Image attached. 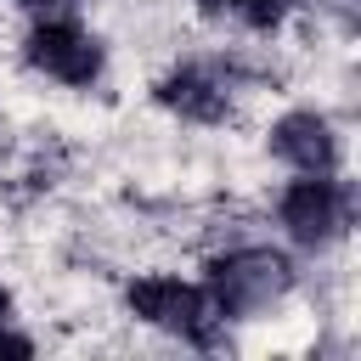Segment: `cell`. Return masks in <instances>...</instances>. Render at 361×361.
Listing matches in <instances>:
<instances>
[{"label": "cell", "mask_w": 361, "mask_h": 361, "mask_svg": "<svg viewBox=\"0 0 361 361\" xmlns=\"http://www.w3.org/2000/svg\"><path fill=\"white\" fill-rule=\"evenodd\" d=\"M288 288H293V259L282 248H265V243L226 248L203 265V293H209L220 322H243L254 310H271Z\"/></svg>", "instance_id": "6da1fadb"}, {"label": "cell", "mask_w": 361, "mask_h": 361, "mask_svg": "<svg viewBox=\"0 0 361 361\" xmlns=\"http://www.w3.org/2000/svg\"><path fill=\"white\" fill-rule=\"evenodd\" d=\"M124 305L135 322L158 327V333H175L180 344H197V350H214L220 344V316L203 293V282H180V276H135L124 288Z\"/></svg>", "instance_id": "7a4b0ae2"}, {"label": "cell", "mask_w": 361, "mask_h": 361, "mask_svg": "<svg viewBox=\"0 0 361 361\" xmlns=\"http://www.w3.org/2000/svg\"><path fill=\"white\" fill-rule=\"evenodd\" d=\"M23 62L68 90H90L107 68V51L102 39L79 23V17H62V11H45L28 34H23Z\"/></svg>", "instance_id": "3957f363"}, {"label": "cell", "mask_w": 361, "mask_h": 361, "mask_svg": "<svg viewBox=\"0 0 361 361\" xmlns=\"http://www.w3.org/2000/svg\"><path fill=\"white\" fill-rule=\"evenodd\" d=\"M276 220L299 248H327L350 231L355 220V192L338 175H299L282 197H276Z\"/></svg>", "instance_id": "277c9868"}, {"label": "cell", "mask_w": 361, "mask_h": 361, "mask_svg": "<svg viewBox=\"0 0 361 361\" xmlns=\"http://www.w3.org/2000/svg\"><path fill=\"white\" fill-rule=\"evenodd\" d=\"M271 152L293 175H338V135H333L327 113H316V107L282 113L271 124Z\"/></svg>", "instance_id": "5b68a950"}, {"label": "cell", "mask_w": 361, "mask_h": 361, "mask_svg": "<svg viewBox=\"0 0 361 361\" xmlns=\"http://www.w3.org/2000/svg\"><path fill=\"white\" fill-rule=\"evenodd\" d=\"M152 96H158L164 113H175V118H186V124H220V118L231 113V90H226V79H220L214 68H203V62H180V68H169V73L152 85Z\"/></svg>", "instance_id": "8992f818"}, {"label": "cell", "mask_w": 361, "mask_h": 361, "mask_svg": "<svg viewBox=\"0 0 361 361\" xmlns=\"http://www.w3.org/2000/svg\"><path fill=\"white\" fill-rule=\"evenodd\" d=\"M197 11L214 17V23H237V28L271 34V28H282V17L293 11V0H197Z\"/></svg>", "instance_id": "52a82bcc"}, {"label": "cell", "mask_w": 361, "mask_h": 361, "mask_svg": "<svg viewBox=\"0 0 361 361\" xmlns=\"http://www.w3.org/2000/svg\"><path fill=\"white\" fill-rule=\"evenodd\" d=\"M17 6H28V11H68V6H79V0H17Z\"/></svg>", "instance_id": "ba28073f"}, {"label": "cell", "mask_w": 361, "mask_h": 361, "mask_svg": "<svg viewBox=\"0 0 361 361\" xmlns=\"http://www.w3.org/2000/svg\"><path fill=\"white\" fill-rule=\"evenodd\" d=\"M327 6L338 11V23H344V28H355V17H350V0H327Z\"/></svg>", "instance_id": "9c48e42d"}]
</instances>
